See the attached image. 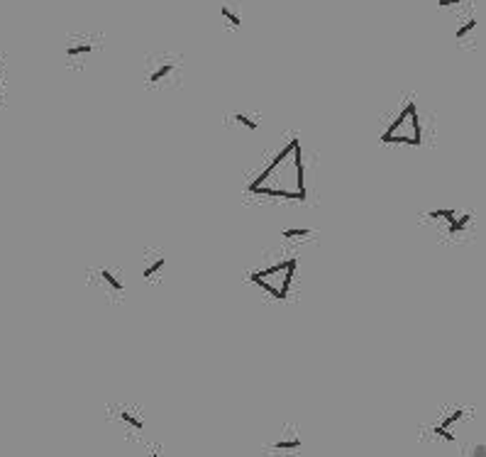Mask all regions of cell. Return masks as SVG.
Returning a JSON list of instances; mask_svg holds the SVG:
<instances>
[{
  "mask_svg": "<svg viewBox=\"0 0 486 457\" xmlns=\"http://www.w3.org/2000/svg\"><path fill=\"white\" fill-rule=\"evenodd\" d=\"M120 421L125 423V426H130L132 431H142L144 428V421L140 416H135L132 411H127V408H122L120 411Z\"/></svg>",
  "mask_w": 486,
  "mask_h": 457,
  "instance_id": "10",
  "label": "cell"
},
{
  "mask_svg": "<svg viewBox=\"0 0 486 457\" xmlns=\"http://www.w3.org/2000/svg\"><path fill=\"white\" fill-rule=\"evenodd\" d=\"M284 238H291V240H301V238H308V230H301V228H291V230H284Z\"/></svg>",
  "mask_w": 486,
  "mask_h": 457,
  "instance_id": "13",
  "label": "cell"
},
{
  "mask_svg": "<svg viewBox=\"0 0 486 457\" xmlns=\"http://www.w3.org/2000/svg\"><path fill=\"white\" fill-rule=\"evenodd\" d=\"M254 196L284 201H305V164L301 140H291L279 154L269 162V167L247 186Z\"/></svg>",
  "mask_w": 486,
  "mask_h": 457,
  "instance_id": "1",
  "label": "cell"
},
{
  "mask_svg": "<svg viewBox=\"0 0 486 457\" xmlns=\"http://www.w3.org/2000/svg\"><path fill=\"white\" fill-rule=\"evenodd\" d=\"M220 17L230 30L242 27V3L240 0H223L220 3Z\"/></svg>",
  "mask_w": 486,
  "mask_h": 457,
  "instance_id": "6",
  "label": "cell"
},
{
  "mask_svg": "<svg viewBox=\"0 0 486 457\" xmlns=\"http://www.w3.org/2000/svg\"><path fill=\"white\" fill-rule=\"evenodd\" d=\"M98 49V37L93 35H76L69 40L66 44V61L72 64V67H81L83 61H88V56Z\"/></svg>",
  "mask_w": 486,
  "mask_h": 457,
  "instance_id": "5",
  "label": "cell"
},
{
  "mask_svg": "<svg viewBox=\"0 0 486 457\" xmlns=\"http://www.w3.org/2000/svg\"><path fill=\"white\" fill-rule=\"evenodd\" d=\"M181 76V59L171 51H157L144 59V86L164 88L178 81Z\"/></svg>",
  "mask_w": 486,
  "mask_h": 457,
  "instance_id": "4",
  "label": "cell"
},
{
  "mask_svg": "<svg viewBox=\"0 0 486 457\" xmlns=\"http://www.w3.org/2000/svg\"><path fill=\"white\" fill-rule=\"evenodd\" d=\"M0 106H3V93H0Z\"/></svg>",
  "mask_w": 486,
  "mask_h": 457,
  "instance_id": "16",
  "label": "cell"
},
{
  "mask_svg": "<svg viewBox=\"0 0 486 457\" xmlns=\"http://www.w3.org/2000/svg\"><path fill=\"white\" fill-rule=\"evenodd\" d=\"M476 25H479V22H476L474 17H469V20L464 22V25H462V27H457V32H455L457 42H467V40H469V35H471V32L476 30Z\"/></svg>",
  "mask_w": 486,
  "mask_h": 457,
  "instance_id": "11",
  "label": "cell"
},
{
  "mask_svg": "<svg viewBox=\"0 0 486 457\" xmlns=\"http://www.w3.org/2000/svg\"><path fill=\"white\" fill-rule=\"evenodd\" d=\"M464 0H437V6L440 8H457V6H462Z\"/></svg>",
  "mask_w": 486,
  "mask_h": 457,
  "instance_id": "14",
  "label": "cell"
},
{
  "mask_svg": "<svg viewBox=\"0 0 486 457\" xmlns=\"http://www.w3.org/2000/svg\"><path fill=\"white\" fill-rule=\"evenodd\" d=\"M164 267H167V257H164V254H159V257H154L152 265L144 267L142 276H144V279H149V281L159 279V276H162V272H164Z\"/></svg>",
  "mask_w": 486,
  "mask_h": 457,
  "instance_id": "7",
  "label": "cell"
},
{
  "mask_svg": "<svg viewBox=\"0 0 486 457\" xmlns=\"http://www.w3.org/2000/svg\"><path fill=\"white\" fill-rule=\"evenodd\" d=\"M296 267H299L296 257H289L284 262H276V265H269L259 272H252L249 281L254 286H259L262 291H267L271 299L284 301L291 294V284L296 279Z\"/></svg>",
  "mask_w": 486,
  "mask_h": 457,
  "instance_id": "2",
  "label": "cell"
},
{
  "mask_svg": "<svg viewBox=\"0 0 486 457\" xmlns=\"http://www.w3.org/2000/svg\"><path fill=\"white\" fill-rule=\"evenodd\" d=\"M101 279H103V284H106V286H110L112 294L120 296L122 291H125V284H122V281L117 279L115 272H110V269H101Z\"/></svg>",
  "mask_w": 486,
  "mask_h": 457,
  "instance_id": "8",
  "label": "cell"
},
{
  "mask_svg": "<svg viewBox=\"0 0 486 457\" xmlns=\"http://www.w3.org/2000/svg\"><path fill=\"white\" fill-rule=\"evenodd\" d=\"M301 447V438L296 433H291L289 438H279V440L274 442L271 450H299Z\"/></svg>",
  "mask_w": 486,
  "mask_h": 457,
  "instance_id": "9",
  "label": "cell"
},
{
  "mask_svg": "<svg viewBox=\"0 0 486 457\" xmlns=\"http://www.w3.org/2000/svg\"><path fill=\"white\" fill-rule=\"evenodd\" d=\"M149 457H159V455H157V452H149Z\"/></svg>",
  "mask_w": 486,
  "mask_h": 457,
  "instance_id": "15",
  "label": "cell"
},
{
  "mask_svg": "<svg viewBox=\"0 0 486 457\" xmlns=\"http://www.w3.org/2000/svg\"><path fill=\"white\" fill-rule=\"evenodd\" d=\"M233 120H237V125L247 127L249 133H257V130H259V122L254 120L252 115H247V113H235V115H233Z\"/></svg>",
  "mask_w": 486,
  "mask_h": 457,
  "instance_id": "12",
  "label": "cell"
},
{
  "mask_svg": "<svg viewBox=\"0 0 486 457\" xmlns=\"http://www.w3.org/2000/svg\"><path fill=\"white\" fill-rule=\"evenodd\" d=\"M381 142L386 144H421L423 142V125L421 115H418V106L415 101H408L399 110L389 127L381 135Z\"/></svg>",
  "mask_w": 486,
  "mask_h": 457,
  "instance_id": "3",
  "label": "cell"
}]
</instances>
